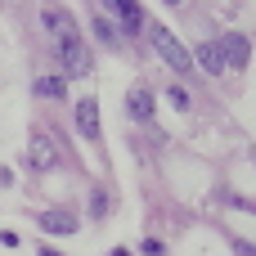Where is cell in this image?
Returning <instances> with one entry per match:
<instances>
[{
  "label": "cell",
  "instance_id": "cell-1",
  "mask_svg": "<svg viewBox=\"0 0 256 256\" xmlns=\"http://www.w3.org/2000/svg\"><path fill=\"white\" fill-rule=\"evenodd\" d=\"M148 40H153V50L162 54V63H166L176 76H189V72H194V54H189V50H184V45H180L162 22H148Z\"/></svg>",
  "mask_w": 256,
  "mask_h": 256
},
{
  "label": "cell",
  "instance_id": "cell-2",
  "mask_svg": "<svg viewBox=\"0 0 256 256\" xmlns=\"http://www.w3.org/2000/svg\"><path fill=\"white\" fill-rule=\"evenodd\" d=\"M27 162H32V171H40V176L58 171V148H54V140H50L45 130H36V135L27 140Z\"/></svg>",
  "mask_w": 256,
  "mask_h": 256
},
{
  "label": "cell",
  "instance_id": "cell-3",
  "mask_svg": "<svg viewBox=\"0 0 256 256\" xmlns=\"http://www.w3.org/2000/svg\"><path fill=\"white\" fill-rule=\"evenodd\" d=\"M58 63H63V81L68 76H90V50L72 36V40H58Z\"/></svg>",
  "mask_w": 256,
  "mask_h": 256
},
{
  "label": "cell",
  "instance_id": "cell-4",
  "mask_svg": "<svg viewBox=\"0 0 256 256\" xmlns=\"http://www.w3.org/2000/svg\"><path fill=\"white\" fill-rule=\"evenodd\" d=\"M216 45H220L225 68H248V58H252V40H248L243 32H230V36H220Z\"/></svg>",
  "mask_w": 256,
  "mask_h": 256
},
{
  "label": "cell",
  "instance_id": "cell-5",
  "mask_svg": "<svg viewBox=\"0 0 256 256\" xmlns=\"http://www.w3.org/2000/svg\"><path fill=\"white\" fill-rule=\"evenodd\" d=\"M36 225L45 230V234H76V212L72 207H45L40 216H36Z\"/></svg>",
  "mask_w": 256,
  "mask_h": 256
},
{
  "label": "cell",
  "instance_id": "cell-6",
  "mask_svg": "<svg viewBox=\"0 0 256 256\" xmlns=\"http://www.w3.org/2000/svg\"><path fill=\"white\" fill-rule=\"evenodd\" d=\"M40 22H45V32L54 36V45L76 36V22H72V14H68V9H54V4H45V9H40Z\"/></svg>",
  "mask_w": 256,
  "mask_h": 256
},
{
  "label": "cell",
  "instance_id": "cell-7",
  "mask_svg": "<svg viewBox=\"0 0 256 256\" xmlns=\"http://www.w3.org/2000/svg\"><path fill=\"white\" fill-rule=\"evenodd\" d=\"M126 112H130L135 122H153V112H158L153 90H148V86H130V94H126Z\"/></svg>",
  "mask_w": 256,
  "mask_h": 256
},
{
  "label": "cell",
  "instance_id": "cell-8",
  "mask_svg": "<svg viewBox=\"0 0 256 256\" xmlns=\"http://www.w3.org/2000/svg\"><path fill=\"white\" fill-rule=\"evenodd\" d=\"M76 130L81 140H99V99H76Z\"/></svg>",
  "mask_w": 256,
  "mask_h": 256
},
{
  "label": "cell",
  "instance_id": "cell-9",
  "mask_svg": "<svg viewBox=\"0 0 256 256\" xmlns=\"http://www.w3.org/2000/svg\"><path fill=\"white\" fill-rule=\"evenodd\" d=\"M194 68H202L207 76H220V72H225L220 45H216V40H202V45H198V54H194Z\"/></svg>",
  "mask_w": 256,
  "mask_h": 256
},
{
  "label": "cell",
  "instance_id": "cell-10",
  "mask_svg": "<svg viewBox=\"0 0 256 256\" xmlns=\"http://www.w3.org/2000/svg\"><path fill=\"white\" fill-rule=\"evenodd\" d=\"M117 18H122V27L135 36V32H144L148 22H144V9H140V0H117V9H112Z\"/></svg>",
  "mask_w": 256,
  "mask_h": 256
},
{
  "label": "cell",
  "instance_id": "cell-11",
  "mask_svg": "<svg viewBox=\"0 0 256 256\" xmlns=\"http://www.w3.org/2000/svg\"><path fill=\"white\" fill-rule=\"evenodd\" d=\"M32 94L36 99H68V81L63 76H36L32 81Z\"/></svg>",
  "mask_w": 256,
  "mask_h": 256
},
{
  "label": "cell",
  "instance_id": "cell-12",
  "mask_svg": "<svg viewBox=\"0 0 256 256\" xmlns=\"http://www.w3.org/2000/svg\"><path fill=\"white\" fill-rule=\"evenodd\" d=\"M90 27H94V36H99L104 45H117V32H112V22H108V18H99V14H94V22H90Z\"/></svg>",
  "mask_w": 256,
  "mask_h": 256
},
{
  "label": "cell",
  "instance_id": "cell-13",
  "mask_svg": "<svg viewBox=\"0 0 256 256\" xmlns=\"http://www.w3.org/2000/svg\"><path fill=\"white\" fill-rule=\"evenodd\" d=\"M166 99H171V108H180V112L189 108V90H184V86H171V90H166Z\"/></svg>",
  "mask_w": 256,
  "mask_h": 256
},
{
  "label": "cell",
  "instance_id": "cell-14",
  "mask_svg": "<svg viewBox=\"0 0 256 256\" xmlns=\"http://www.w3.org/2000/svg\"><path fill=\"white\" fill-rule=\"evenodd\" d=\"M90 216H94V220H104V216H108V198H104L99 189L90 194Z\"/></svg>",
  "mask_w": 256,
  "mask_h": 256
},
{
  "label": "cell",
  "instance_id": "cell-15",
  "mask_svg": "<svg viewBox=\"0 0 256 256\" xmlns=\"http://www.w3.org/2000/svg\"><path fill=\"white\" fill-rule=\"evenodd\" d=\"M144 256H162V238H144Z\"/></svg>",
  "mask_w": 256,
  "mask_h": 256
},
{
  "label": "cell",
  "instance_id": "cell-16",
  "mask_svg": "<svg viewBox=\"0 0 256 256\" xmlns=\"http://www.w3.org/2000/svg\"><path fill=\"white\" fill-rule=\"evenodd\" d=\"M40 256H63V252H54V248H40Z\"/></svg>",
  "mask_w": 256,
  "mask_h": 256
},
{
  "label": "cell",
  "instance_id": "cell-17",
  "mask_svg": "<svg viewBox=\"0 0 256 256\" xmlns=\"http://www.w3.org/2000/svg\"><path fill=\"white\" fill-rule=\"evenodd\" d=\"M112 256H135V252H126V248H117V252H112Z\"/></svg>",
  "mask_w": 256,
  "mask_h": 256
},
{
  "label": "cell",
  "instance_id": "cell-18",
  "mask_svg": "<svg viewBox=\"0 0 256 256\" xmlns=\"http://www.w3.org/2000/svg\"><path fill=\"white\" fill-rule=\"evenodd\" d=\"M166 4H180V0H166Z\"/></svg>",
  "mask_w": 256,
  "mask_h": 256
}]
</instances>
